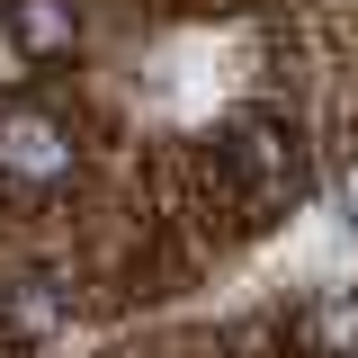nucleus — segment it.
<instances>
[{
    "instance_id": "obj_6",
    "label": "nucleus",
    "mask_w": 358,
    "mask_h": 358,
    "mask_svg": "<svg viewBox=\"0 0 358 358\" xmlns=\"http://www.w3.org/2000/svg\"><path fill=\"white\" fill-rule=\"evenodd\" d=\"M341 206H350V224H358V152H350V171H341Z\"/></svg>"
},
{
    "instance_id": "obj_3",
    "label": "nucleus",
    "mask_w": 358,
    "mask_h": 358,
    "mask_svg": "<svg viewBox=\"0 0 358 358\" xmlns=\"http://www.w3.org/2000/svg\"><path fill=\"white\" fill-rule=\"evenodd\" d=\"M63 305H72L63 278H18V287H9V322H18V331H54Z\"/></svg>"
},
{
    "instance_id": "obj_1",
    "label": "nucleus",
    "mask_w": 358,
    "mask_h": 358,
    "mask_svg": "<svg viewBox=\"0 0 358 358\" xmlns=\"http://www.w3.org/2000/svg\"><path fill=\"white\" fill-rule=\"evenodd\" d=\"M224 162L242 171L251 206H296V188H305V152H296V134L278 117H242L233 143H224Z\"/></svg>"
},
{
    "instance_id": "obj_5",
    "label": "nucleus",
    "mask_w": 358,
    "mask_h": 358,
    "mask_svg": "<svg viewBox=\"0 0 358 358\" xmlns=\"http://www.w3.org/2000/svg\"><path fill=\"white\" fill-rule=\"evenodd\" d=\"M305 331H313L331 358H358V296H322V305L305 313Z\"/></svg>"
},
{
    "instance_id": "obj_2",
    "label": "nucleus",
    "mask_w": 358,
    "mask_h": 358,
    "mask_svg": "<svg viewBox=\"0 0 358 358\" xmlns=\"http://www.w3.org/2000/svg\"><path fill=\"white\" fill-rule=\"evenodd\" d=\"M0 179L9 188H54L72 179V134L45 108H0Z\"/></svg>"
},
{
    "instance_id": "obj_4",
    "label": "nucleus",
    "mask_w": 358,
    "mask_h": 358,
    "mask_svg": "<svg viewBox=\"0 0 358 358\" xmlns=\"http://www.w3.org/2000/svg\"><path fill=\"white\" fill-rule=\"evenodd\" d=\"M18 36H27V54H63L72 45V0H18Z\"/></svg>"
}]
</instances>
